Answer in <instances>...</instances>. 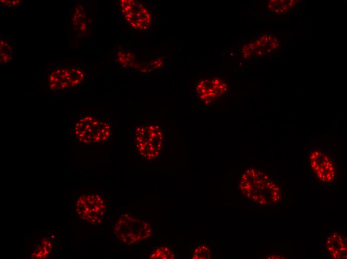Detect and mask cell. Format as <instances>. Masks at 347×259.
Instances as JSON below:
<instances>
[{"mask_svg":"<svg viewBox=\"0 0 347 259\" xmlns=\"http://www.w3.org/2000/svg\"><path fill=\"white\" fill-rule=\"evenodd\" d=\"M136 149L147 160L158 158L164 146V134L158 124L148 122L139 126L135 130Z\"/></svg>","mask_w":347,"mask_h":259,"instance_id":"obj_1","label":"cell"},{"mask_svg":"<svg viewBox=\"0 0 347 259\" xmlns=\"http://www.w3.org/2000/svg\"><path fill=\"white\" fill-rule=\"evenodd\" d=\"M204 253L211 256V251L208 247L204 244L200 245L194 250L192 258L193 259H209L208 257Z\"/></svg>","mask_w":347,"mask_h":259,"instance_id":"obj_6","label":"cell"},{"mask_svg":"<svg viewBox=\"0 0 347 259\" xmlns=\"http://www.w3.org/2000/svg\"><path fill=\"white\" fill-rule=\"evenodd\" d=\"M295 0H290L287 3V6L288 7H293L295 5Z\"/></svg>","mask_w":347,"mask_h":259,"instance_id":"obj_7","label":"cell"},{"mask_svg":"<svg viewBox=\"0 0 347 259\" xmlns=\"http://www.w3.org/2000/svg\"><path fill=\"white\" fill-rule=\"evenodd\" d=\"M151 259H173L174 252L169 248L163 247L155 250L150 256Z\"/></svg>","mask_w":347,"mask_h":259,"instance_id":"obj_5","label":"cell"},{"mask_svg":"<svg viewBox=\"0 0 347 259\" xmlns=\"http://www.w3.org/2000/svg\"><path fill=\"white\" fill-rule=\"evenodd\" d=\"M121 6L125 18L131 26L141 29L148 26L150 15L147 9L134 0H122Z\"/></svg>","mask_w":347,"mask_h":259,"instance_id":"obj_4","label":"cell"},{"mask_svg":"<svg viewBox=\"0 0 347 259\" xmlns=\"http://www.w3.org/2000/svg\"><path fill=\"white\" fill-rule=\"evenodd\" d=\"M105 209L104 200L97 194L81 195L76 202V210L79 218L91 224L102 222Z\"/></svg>","mask_w":347,"mask_h":259,"instance_id":"obj_3","label":"cell"},{"mask_svg":"<svg viewBox=\"0 0 347 259\" xmlns=\"http://www.w3.org/2000/svg\"><path fill=\"white\" fill-rule=\"evenodd\" d=\"M152 232V226L148 222L128 214L121 215L114 228V233L118 240L127 245L147 239Z\"/></svg>","mask_w":347,"mask_h":259,"instance_id":"obj_2","label":"cell"}]
</instances>
